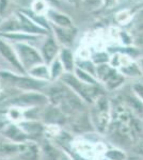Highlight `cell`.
<instances>
[{"mask_svg": "<svg viewBox=\"0 0 143 160\" xmlns=\"http://www.w3.org/2000/svg\"><path fill=\"white\" fill-rule=\"evenodd\" d=\"M49 104L47 94L38 91L19 92L18 94L1 102L6 107H18L22 109H29L34 107H45Z\"/></svg>", "mask_w": 143, "mask_h": 160, "instance_id": "6da1fadb", "label": "cell"}, {"mask_svg": "<svg viewBox=\"0 0 143 160\" xmlns=\"http://www.w3.org/2000/svg\"><path fill=\"white\" fill-rule=\"evenodd\" d=\"M0 78L8 82L11 88H16L20 92H42L46 87V81H41V80L34 79L32 77H19L8 73H0Z\"/></svg>", "mask_w": 143, "mask_h": 160, "instance_id": "7a4b0ae2", "label": "cell"}, {"mask_svg": "<svg viewBox=\"0 0 143 160\" xmlns=\"http://www.w3.org/2000/svg\"><path fill=\"white\" fill-rule=\"evenodd\" d=\"M16 49L18 52V59H19L24 68H27L30 71L34 66L42 64L43 59L33 48L24 45V44H18V45H16Z\"/></svg>", "mask_w": 143, "mask_h": 160, "instance_id": "3957f363", "label": "cell"}, {"mask_svg": "<svg viewBox=\"0 0 143 160\" xmlns=\"http://www.w3.org/2000/svg\"><path fill=\"white\" fill-rule=\"evenodd\" d=\"M0 133L3 136V138L6 140L16 144H25L32 141L30 139V137L16 123H7Z\"/></svg>", "mask_w": 143, "mask_h": 160, "instance_id": "277c9868", "label": "cell"}, {"mask_svg": "<svg viewBox=\"0 0 143 160\" xmlns=\"http://www.w3.org/2000/svg\"><path fill=\"white\" fill-rule=\"evenodd\" d=\"M63 81H65L66 84H69L75 92L78 93V95H80V97H82L87 102H91L93 95H95L94 88L85 86L84 82H82L81 80L77 79L76 77L72 76V75L67 74L63 76Z\"/></svg>", "mask_w": 143, "mask_h": 160, "instance_id": "5b68a950", "label": "cell"}, {"mask_svg": "<svg viewBox=\"0 0 143 160\" xmlns=\"http://www.w3.org/2000/svg\"><path fill=\"white\" fill-rule=\"evenodd\" d=\"M65 114L62 112V110L57 106L48 104L44 107L42 113V122L45 125L49 126H59L61 124L65 123Z\"/></svg>", "mask_w": 143, "mask_h": 160, "instance_id": "8992f818", "label": "cell"}, {"mask_svg": "<svg viewBox=\"0 0 143 160\" xmlns=\"http://www.w3.org/2000/svg\"><path fill=\"white\" fill-rule=\"evenodd\" d=\"M18 125L30 137V139L32 141L36 138L42 137L46 131V126L42 121L24 120L20 123H18Z\"/></svg>", "mask_w": 143, "mask_h": 160, "instance_id": "52a82bcc", "label": "cell"}, {"mask_svg": "<svg viewBox=\"0 0 143 160\" xmlns=\"http://www.w3.org/2000/svg\"><path fill=\"white\" fill-rule=\"evenodd\" d=\"M26 144H16L13 143V142L8 141L7 142H2L0 141V160L1 159H6L10 158V157H14L18 156L24 148H26Z\"/></svg>", "mask_w": 143, "mask_h": 160, "instance_id": "ba28073f", "label": "cell"}, {"mask_svg": "<svg viewBox=\"0 0 143 160\" xmlns=\"http://www.w3.org/2000/svg\"><path fill=\"white\" fill-rule=\"evenodd\" d=\"M0 53H1V55L3 56L4 58H6L18 72L24 73L25 68H23L22 63H20L19 59H18V57L15 55L14 51H13V49L10 47L9 45H7L6 43L1 42V41H0Z\"/></svg>", "mask_w": 143, "mask_h": 160, "instance_id": "9c48e42d", "label": "cell"}, {"mask_svg": "<svg viewBox=\"0 0 143 160\" xmlns=\"http://www.w3.org/2000/svg\"><path fill=\"white\" fill-rule=\"evenodd\" d=\"M18 157L22 160H36L40 157V148L35 142L30 141L26 144V148L18 155Z\"/></svg>", "mask_w": 143, "mask_h": 160, "instance_id": "30bf717a", "label": "cell"}, {"mask_svg": "<svg viewBox=\"0 0 143 160\" xmlns=\"http://www.w3.org/2000/svg\"><path fill=\"white\" fill-rule=\"evenodd\" d=\"M43 145L40 149V154L42 155L44 160H60V155L50 142L45 140L42 142Z\"/></svg>", "mask_w": 143, "mask_h": 160, "instance_id": "8fae6325", "label": "cell"}, {"mask_svg": "<svg viewBox=\"0 0 143 160\" xmlns=\"http://www.w3.org/2000/svg\"><path fill=\"white\" fill-rule=\"evenodd\" d=\"M29 74L32 78L41 80V81H47L50 78V73L48 72L47 68L43 64H38L33 68H31L29 71Z\"/></svg>", "mask_w": 143, "mask_h": 160, "instance_id": "7c38bea8", "label": "cell"}, {"mask_svg": "<svg viewBox=\"0 0 143 160\" xmlns=\"http://www.w3.org/2000/svg\"><path fill=\"white\" fill-rule=\"evenodd\" d=\"M58 51V47H57L56 43L53 40H48L47 42L44 44L43 46V57L44 60L46 62H50L54 59Z\"/></svg>", "mask_w": 143, "mask_h": 160, "instance_id": "4fadbf2b", "label": "cell"}, {"mask_svg": "<svg viewBox=\"0 0 143 160\" xmlns=\"http://www.w3.org/2000/svg\"><path fill=\"white\" fill-rule=\"evenodd\" d=\"M61 61H62V65H63L64 69H66L67 72L73 71V68H74V60H73V55L71 53V51L67 49L62 51Z\"/></svg>", "mask_w": 143, "mask_h": 160, "instance_id": "5bb4252c", "label": "cell"}, {"mask_svg": "<svg viewBox=\"0 0 143 160\" xmlns=\"http://www.w3.org/2000/svg\"><path fill=\"white\" fill-rule=\"evenodd\" d=\"M98 111H100V112H98L97 118H96L97 126L100 130H104L108 124V113H107V110H100L98 109Z\"/></svg>", "mask_w": 143, "mask_h": 160, "instance_id": "9a60e30c", "label": "cell"}, {"mask_svg": "<svg viewBox=\"0 0 143 160\" xmlns=\"http://www.w3.org/2000/svg\"><path fill=\"white\" fill-rule=\"evenodd\" d=\"M122 80H123V78H122L121 76H120L119 74H116L115 72H112V73L110 74V76L107 78V84H108V87L110 88V89H112V88H115V87H118L120 83L122 82Z\"/></svg>", "mask_w": 143, "mask_h": 160, "instance_id": "2e32d148", "label": "cell"}, {"mask_svg": "<svg viewBox=\"0 0 143 160\" xmlns=\"http://www.w3.org/2000/svg\"><path fill=\"white\" fill-rule=\"evenodd\" d=\"M89 122H88V118L85 117L79 118L76 120V122L74 123V128L78 131H84L89 129Z\"/></svg>", "mask_w": 143, "mask_h": 160, "instance_id": "e0dca14e", "label": "cell"}, {"mask_svg": "<svg viewBox=\"0 0 143 160\" xmlns=\"http://www.w3.org/2000/svg\"><path fill=\"white\" fill-rule=\"evenodd\" d=\"M62 69H63V65L61 64V62L58 60L54 61L53 66H51V71H50V78L51 79L58 78L60 75L62 74Z\"/></svg>", "mask_w": 143, "mask_h": 160, "instance_id": "ac0fdd59", "label": "cell"}, {"mask_svg": "<svg viewBox=\"0 0 143 160\" xmlns=\"http://www.w3.org/2000/svg\"><path fill=\"white\" fill-rule=\"evenodd\" d=\"M76 74L78 76V79L81 80V81L84 82V83H90V84L95 83V80L90 76V74L85 73V72H84V71H80V69H77Z\"/></svg>", "mask_w": 143, "mask_h": 160, "instance_id": "d6986e66", "label": "cell"}, {"mask_svg": "<svg viewBox=\"0 0 143 160\" xmlns=\"http://www.w3.org/2000/svg\"><path fill=\"white\" fill-rule=\"evenodd\" d=\"M20 18H22V22H22V27L24 28L25 30L30 31V32H43V30H41L40 28L35 27L34 25H32L31 22H29L24 16H20Z\"/></svg>", "mask_w": 143, "mask_h": 160, "instance_id": "ffe728a7", "label": "cell"}, {"mask_svg": "<svg viewBox=\"0 0 143 160\" xmlns=\"http://www.w3.org/2000/svg\"><path fill=\"white\" fill-rule=\"evenodd\" d=\"M51 14H53L51 15V17H53V19L57 22V24H59L61 26H69V24H71L69 19L67 18V17L63 16V15L54 14V13H51Z\"/></svg>", "mask_w": 143, "mask_h": 160, "instance_id": "44dd1931", "label": "cell"}, {"mask_svg": "<svg viewBox=\"0 0 143 160\" xmlns=\"http://www.w3.org/2000/svg\"><path fill=\"white\" fill-rule=\"evenodd\" d=\"M107 157L111 160H124L125 159V155L122 154L119 151H110L107 153Z\"/></svg>", "mask_w": 143, "mask_h": 160, "instance_id": "7402d4cb", "label": "cell"}, {"mask_svg": "<svg viewBox=\"0 0 143 160\" xmlns=\"http://www.w3.org/2000/svg\"><path fill=\"white\" fill-rule=\"evenodd\" d=\"M123 72L126 73L127 75L134 76V75H136V74H139V68H138V66L135 65V64H128V65H126L125 68H123Z\"/></svg>", "mask_w": 143, "mask_h": 160, "instance_id": "603a6c76", "label": "cell"}, {"mask_svg": "<svg viewBox=\"0 0 143 160\" xmlns=\"http://www.w3.org/2000/svg\"><path fill=\"white\" fill-rule=\"evenodd\" d=\"M128 102H129V104H130L136 110L142 111V106L139 104V102H138V100H136L135 98H131V97H128Z\"/></svg>", "mask_w": 143, "mask_h": 160, "instance_id": "cb8c5ba5", "label": "cell"}, {"mask_svg": "<svg viewBox=\"0 0 143 160\" xmlns=\"http://www.w3.org/2000/svg\"><path fill=\"white\" fill-rule=\"evenodd\" d=\"M134 90H135V92H136L137 94L139 95V96L143 99V84H142V83H137V84H135Z\"/></svg>", "mask_w": 143, "mask_h": 160, "instance_id": "d4e9b609", "label": "cell"}, {"mask_svg": "<svg viewBox=\"0 0 143 160\" xmlns=\"http://www.w3.org/2000/svg\"><path fill=\"white\" fill-rule=\"evenodd\" d=\"M123 18L122 19V22H126L127 19L129 18V13L127 12V11H122V12H120L118 15H116V19H119V18Z\"/></svg>", "mask_w": 143, "mask_h": 160, "instance_id": "484cf974", "label": "cell"}, {"mask_svg": "<svg viewBox=\"0 0 143 160\" xmlns=\"http://www.w3.org/2000/svg\"><path fill=\"white\" fill-rule=\"evenodd\" d=\"M11 38H18V40H30V38H34L32 37H27V35H8Z\"/></svg>", "mask_w": 143, "mask_h": 160, "instance_id": "4316f807", "label": "cell"}, {"mask_svg": "<svg viewBox=\"0 0 143 160\" xmlns=\"http://www.w3.org/2000/svg\"><path fill=\"white\" fill-rule=\"evenodd\" d=\"M6 122H4V121H1V120H0V132H1V130L2 129H3V127H4V126H6Z\"/></svg>", "mask_w": 143, "mask_h": 160, "instance_id": "83f0119b", "label": "cell"}, {"mask_svg": "<svg viewBox=\"0 0 143 160\" xmlns=\"http://www.w3.org/2000/svg\"><path fill=\"white\" fill-rule=\"evenodd\" d=\"M139 151H140V153L143 155V141L139 144Z\"/></svg>", "mask_w": 143, "mask_h": 160, "instance_id": "f1b7e54d", "label": "cell"}, {"mask_svg": "<svg viewBox=\"0 0 143 160\" xmlns=\"http://www.w3.org/2000/svg\"><path fill=\"white\" fill-rule=\"evenodd\" d=\"M141 68H142V71H143V60H141Z\"/></svg>", "mask_w": 143, "mask_h": 160, "instance_id": "f546056e", "label": "cell"}]
</instances>
